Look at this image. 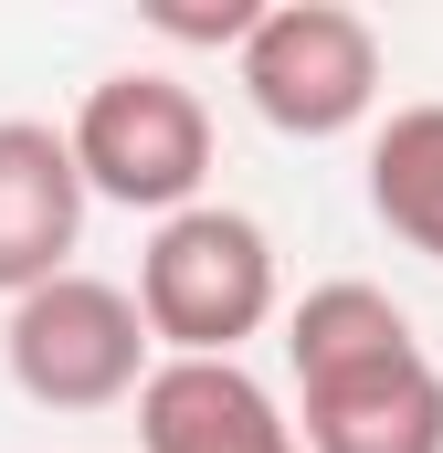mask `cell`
Masks as SVG:
<instances>
[{"label": "cell", "mask_w": 443, "mask_h": 453, "mask_svg": "<svg viewBox=\"0 0 443 453\" xmlns=\"http://www.w3.org/2000/svg\"><path fill=\"white\" fill-rule=\"evenodd\" d=\"M369 211L391 242L443 264V106H391V127L369 137Z\"/></svg>", "instance_id": "obj_8"}, {"label": "cell", "mask_w": 443, "mask_h": 453, "mask_svg": "<svg viewBox=\"0 0 443 453\" xmlns=\"http://www.w3.org/2000/svg\"><path fill=\"white\" fill-rule=\"evenodd\" d=\"M74 242H85V180H74L64 127L0 116V296L74 274Z\"/></svg>", "instance_id": "obj_7"}, {"label": "cell", "mask_w": 443, "mask_h": 453, "mask_svg": "<svg viewBox=\"0 0 443 453\" xmlns=\"http://www.w3.org/2000/svg\"><path fill=\"white\" fill-rule=\"evenodd\" d=\"M137 453H296V422L243 358H159L137 380Z\"/></svg>", "instance_id": "obj_6"}, {"label": "cell", "mask_w": 443, "mask_h": 453, "mask_svg": "<svg viewBox=\"0 0 443 453\" xmlns=\"http://www.w3.org/2000/svg\"><path fill=\"white\" fill-rule=\"evenodd\" d=\"M275 317V242L232 201H190L137 253V327L169 358H243Z\"/></svg>", "instance_id": "obj_2"}, {"label": "cell", "mask_w": 443, "mask_h": 453, "mask_svg": "<svg viewBox=\"0 0 443 453\" xmlns=\"http://www.w3.org/2000/svg\"><path fill=\"white\" fill-rule=\"evenodd\" d=\"M232 74L275 137H348L380 106V32L348 0H275L232 42Z\"/></svg>", "instance_id": "obj_4"}, {"label": "cell", "mask_w": 443, "mask_h": 453, "mask_svg": "<svg viewBox=\"0 0 443 453\" xmlns=\"http://www.w3.org/2000/svg\"><path fill=\"white\" fill-rule=\"evenodd\" d=\"M0 358H11V390L32 411H116L159 369L148 327H137V296L106 285V274H53V285L11 296Z\"/></svg>", "instance_id": "obj_5"}, {"label": "cell", "mask_w": 443, "mask_h": 453, "mask_svg": "<svg viewBox=\"0 0 443 453\" xmlns=\"http://www.w3.org/2000/svg\"><path fill=\"white\" fill-rule=\"evenodd\" d=\"M64 148H74V180H85V201H116V211H190L201 201V180H212V106L180 85V74H159V64H127L106 85H85V106L64 127Z\"/></svg>", "instance_id": "obj_3"}, {"label": "cell", "mask_w": 443, "mask_h": 453, "mask_svg": "<svg viewBox=\"0 0 443 453\" xmlns=\"http://www.w3.org/2000/svg\"><path fill=\"white\" fill-rule=\"evenodd\" d=\"M285 369L296 453H443V369L380 285H307L285 317Z\"/></svg>", "instance_id": "obj_1"}, {"label": "cell", "mask_w": 443, "mask_h": 453, "mask_svg": "<svg viewBox=\"0 0 443 453\" xmlns=\"http://www.w3.org/2000/svg\"><path fill=\"white\" fill-rule=\"evenodd\" d=\"M159 32H180V42H243V32H253V0H222V11H159Z\"/></svg>", "instance_id": "obj_9"}]
</instances>
